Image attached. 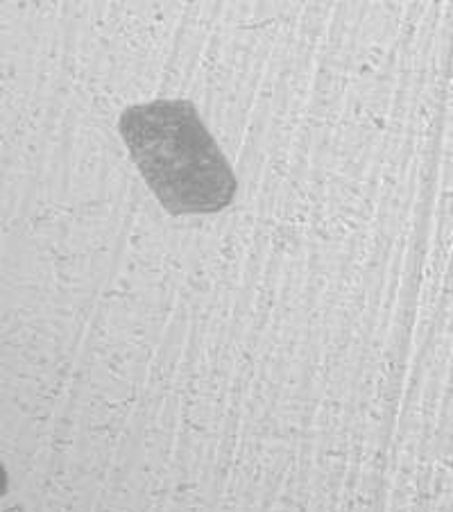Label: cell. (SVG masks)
Returning <instances> with one entry per match:
<instances>
[{
	"label": "cell",
	"instance_id": "cell-1",
	"mask_svg": "<svg viewBox=\"0 0 453 512\" xmlns=\"http://www.w3.org/2000/svg\"><path fill=\"white\" fill-rule=\"evenodd\" d=\"M118 132L166 211L218 213L234 202V170L193 102L155 100L127 107Z\"/></svg>",
	"mask_w": 453,
	"mask_h": 512
}]
</instances>
